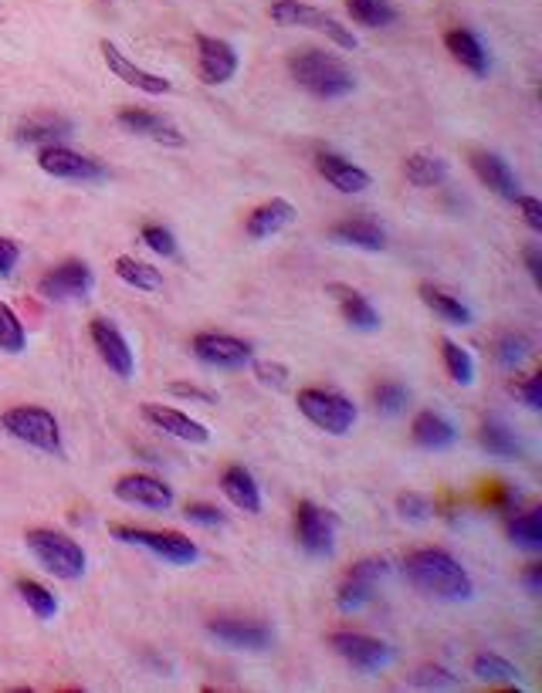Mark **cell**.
Listing matches in <instances>:
<instances>
[{
  "label": "cell",
  "instance_id": "1",
  "mask_svg": "<svg viewBox=\"0 0 542 693\" xmlns=\"http://www.w3.org/2000/svg\"><path fill=\"white\" fill-rule=\"evenodd\" d=\"M404 579L427 599L465 603L474 596V582L468 569L444 548H421L404 558Z\"/></svg>",
  "mask_w": 542,
  "mask_h": 693
},
{
  "label": "cell",
  "instance_id": "2",
  "mask_svg": "<svg viewBox=\"0 0 542 693\" xmlns=\"http://www.w3.org/2000/svg\"><path fill=\"white\" fill-rule=\"evenodd\" d=\"M289 72L299 82V88H305L315 98H346L357 88L353 72L329 51H315V48L296 51L289 58Z\"/></svg>",
  "mask_w": 542,
  "mask_h": 693
},
{
  "label": "cell",
  "instance_id": "3",
  "mask_svg": "<svg viewBox=\"0 0 542 693\" xmlns=\"http://www.w3.org/2000/svg\"><path fill=\"white\" fill-rule=\"evenodd\" d=\"M24 542H27V551L41 562V569L51 572L55 579L75 582L88 569L85 548L75 538L55 532V527H31V532L24 535Z\"/></svg>",
  "mask_w": 542,
  "mask_h": 693
},
{
  "label": "cell",
  "instance_id": "4",
  "mask_svg": "<svg viewBox=\"0 0 542 693\" xmlns=\"http://www.w3.org/2000/svg\"><path fill=\"white\" fill-rule=\"evenodd\" d=\"M296 403H299V413L315 426V430H323L329 437H346L360 420L357 403L349 400V396L336 392V389H323V386L299 389Z\"/></svg>",
  "mask_w": 542,
  "mask_h": 693
},
{
  "label": "cell",
  "instance_id": "5",
  "mask_svg": "<svg viewBox=\"0 0 542 693\" xmlns=\"http://www.w3.org/2000/svg\"><path fill=\"white\" fill-rule=\"evenodd\" d=\"M109 535L122 545L146 548L170 566H194L201 558V548L180 532H149V527H136V524H109Z\"/></svg>",
  "mask_w": 542,
  "mask_h": 693
},
{
  "label": "cell",
  "instance_id": "6",
  "mask_svg": "<svg viewBox=\"0 0 542 693\" xmlns=\"http://www.w3.org/2000/svg\"><path fill=\"white\" fill-rule=\"evenodd\" d=\"M0 426H4V434H11L14 440L35 447L41 453H61V426L55 413L45 406H14L0 416Z\"/></svg>",
  "mask_w": 542,
  "mask_h": 693
},
{
  "label": "cell",
  "instance_id": "7",
  "mask_svg": "<svg viewBox=\"0 0 542 693\" xmlns=\"http://www.w3.org/2000/svg\"><path fill=\"white\" fill-rule=\"evenodd\" d=\"M268 14L281 27H309V31H318V35H326L342 51H357V45H360L357 35L342 21H336L329 11H318V8L302 4V0H275Z\"/></svg>",
  "mask_w": 542,
  "mask_h": 693
},
{
  "label": "cell",
  "instance_id": "8",
  "mask_svg": "<svg viewBox=\"0 0 542 693\" xmlns=\"http://www.w3.org/2000/svg\"><path fill=\"white\" fill-rule=\"evenodd\" d=\"M339 518L312 501H299L296 508V542L312 558H329L336 551Z\"/></svg>",
  "mask_w": 542,
  "mask_h": 693
},
{
  "label": "cell",
  "instance_id": "9",
  "mask_svg": "<svg viewBox=\"0 0 542 693\" xmlns=\"http://www.w3.org/2000/svg\"><path fill=\"white\" fill-rule=\"evenodd\" d=\"M38 167H41V173H48L55 180H72V183H99V180L109 177V170L103 167L99 159H92L85 153H75V149L61 146V143L41 146Z\"/></svg>",
  "mask_w": 542,
  "mask_h": 693
},
{
  "label": "cell",
  "instance_id": "10",
  "mask_svg": "<svg viewBox=\"0 0 542 693\" xmlns=\"http://www.w3.org/2000/svg\"><path fill=\"white\" fill-rule=\"evenodd\" d=\"M329 646L336 649L339 659H346L360 673H380L394 664V646L366 633H333Z\"/></svg>",
  "mask_w": 542,
  "mask_h": 693
},
{
  "label": "cell",
  "instance_id": "11",
  "mask_svg": "<svg viewBox=\"0 0 542 693\" xmlns=\"http://www.w3.org/2000/svg\"><path fill=\"white\" fill-rule=\"evenodd\" d=\"M390 572V562L387 558H363V562H357L353 569L346 572V579L339 582V592H336V606L342 612H357L363 609L373 592L380 585V579H387Z\"/></svg>",
  "mask_w": 542,
  "mask_h": 693
},
{
  "label": "cell",
  "instance_id": "12",
  "mask_svg": "<svg viewBox=\"0 0 542 693\" xmlns=\"http://www.w3.org/2000/svg\"><path fill=\"white\" fill-rule=\"evenodd\" d=\"M207 636L217 646L238 649V653H265L275 643L272 625L254 622V619H214L207 625Z\"/></svg>",
  "mask_w": 542,
  "mask_h": 693
},
{
  "label": "cell",
  "instance_id": "13",
  "mask_svg": "<svg viewBox=\"0 0 542 693\" xmlns=\"http://www.w3.org/2000/svg\"><path fill=\"white\" fill-rule=\"evenodd\" d=\"M190 352H194L210 369H244V366H251V358H254L251 342L225 336V332H201V336H194Z\"/></svg>",
  "mask_w": 542,
  "mask_h": 693
},
{
  "label": "cell",
  "instance_id": "14",
  "mask_svg": "<svg viewBox=\"0 0 542 693\" xmlns=\"http://www.w3.org/2000/svg\"><path fill=\"white\" fill-rule=\"evenodd\" d=\"M112 494L130 508H146V511L173 508V487L153 474H125L112 484Z\"/></svg>",
  "mask_w": 542,
  "mask_h": 693
},
{
  "label": "cell",
  "instance_id": "15",
  "mask_svg": "<svg viewBox=\"0 0 542 693\" xmlns=\"http://www.w3.org/2000/svg\"><path fill=\"white\" fill-rule=\"evenodd\" d=\"M88 336H92V345H95V352H99V358L109 366V373H116L119 379H130L136 373L133 349H130V342H125V336L119 332L116 321L95 318L88 325Z\"/></svg>",
  "mask_w": 542,
  "mask_h": 693
},
{
  "label": "cell",
  "instance_id": "16",
  "mask_svg": "<svg viewBox=\"0 0 542 693\" xmlns=\"http://www.w3.org/2000/svg\"><path fill=\"white\" fill-rule=\"evenodd\" d=\"M92 284H95V278L85 260H65L38 281V291L48 302H79L92 291Z\"/></svg>",
  "mask_w": 542,
  "mask_h": 693
},
{
  "label": "cell",
  "instance_id": "17",
  "mask_svg": "<svg viewBox=\"0 0 542 693\" xmlns=\"http://www.w3.org/2000/svg\"><path fill=\"white\" fill-rule=\"evenodd\" d=\"M99 51H103L106 69H109L119 82L133 85L136 92H143V95H170V92H173V82H170V78L153 75V72L140 69V64L125 58V54H122V51H119L109 38H106V41H99Z\"/></svg>",
  "mask_w": 542,
  "mask_h": 693
},
{
  "label": "cell",
  "instance_id": "18",
  "mask_svg": "<svg viewBox=\"0 0 542 693\" xmlns=\"http://www.w3.org/2000/svg\"><path fill=\"white\" fill-rule=\"evenodd\" d=\"M197 75L204 85H228L238 75V51L225 38L197 35Z\"/></svg>",
  "mask_w": 542,
  "mask_h": 693
},
{
  "label": "cell",
  "instance_id": "19",
  "mask_svg": "<svg viewBox=\"0 0 542 693\" xmlns=\"http://www.w3.org/2000/svg\"><path fill=\"white\" fill-rule=\"evenodd\" d=\"M140 413H143V420H146L149 426H156V430H164L167 437H177V440H183V443L204 447V443L210 440V430H207V426H204L201 420L186 416V413H180V410H173V406H164V403H143Z\"/></svg>",
  "mask_w": 542,
  "mask_h": 693
},
{
  "label": "cell",
  "instance_id": "20",
  "mask_svg": "<svg viewBox=\"0 0 542 693\" xmlns=\"http://www.w3.org/2000/svg\"><path fill=\"white\" fill-rule=\"evenodd\" d=\"M116 119H119L122 129H130L133 136L153 139L159 146H173V149H183L186 146V136H183V132L167 115H156V112H146V109H119Z\"/></svg>",
  "mask_w": 542,
  "mask_h": 693
},
{
  "label": "cell",
  "instance_id": "21",
  "mask_svg": "<svg viewBox=\"0 0 542 693\" xmlns=\"http://www.w3.org/2000/svg\"><path fill=\"white\" fill-rule=\"evenodd\" d=\"M471 170L474 177L482 180L495 196H502V200H519L522 196V186H519V177L513 173V167L498 156V153H489V149H474L471 153Z\"/></svg>",
  "mask_w": 542,
  "mask_h": 693
},
{
  "label": "cell",
  "instance_id": "22",
  "mask_svg": "<svg viewBox=\"0 0 542 693\" xmlns=\"http://www.w3.org/2000/svg\"><path fill=\"white\" fill-rule=\"evenodd\" d=\"M315 170L339 193H366L373 186V177L363 167H357V162H349L346 156H336V153H318Z\"/></svg>",
  "mask_w": 542,
  "mask_h": 693
},
{
  "label": "cell",
  "instance_id": "23",
  "mask_svg": "<svg viewBox=\"0 0 542 693\" xmlns=\"http://www.w3.org/2000/svg\"><path fill=\"white\" fill-rule=\"evenodd\" d=\"M329 241L357 251H384L387 247V230L370 217H346L329 227Z\"/></svg>",
  "mask_w": 542,
  "mask_h": 693
},
{
  "label": "cell",
  "instance_id": "24",
  "mask_svg": "<svg viewBox=\"0 0 542 693\" xmlns=\"http://www.w3.org/2000/svg\"><path fill=\"white\" fill-rule=\"evenodd\" d=\"M296 220V207L289 200H281V196H275V200L254 207L244 220V234L251 241H268L275 234H281L285 227H289Z\"/></svg>",
  "mask_w": 542,
  "mask_h": 693
},
{
  "label": "cell",
  "instance_id": "25",
  "mask_svg": "<svg viewBox=\"0 0 542 693\" xmlns=\"http://www.w3.org/2000/svg\"><path fill=\"white\" fill-rule=\"evenodd\" d=\"M220 490H225V498L244 511V514H262V487L258 481H254V474L241 464L228 467L225 474H220Z\"/></svg>",
  "mask_w": 542,
  "mask_h": 693
},
{
  "label": "cell",
  "instance_id": "26",
  "mask_svg": "<svg viewBox=\"0 0 542 693\" xmlns=\"http://www.w3.org/2000/svg\"><path fill=\"white\" fill-rule=\"evenodd\" d=\"M69 136H72V122L55 115V112L27 115L17 125V143H27V146H55L61 139H69Z\"/></svg>",
  "mask_w": 542,
  "mask_h": 693
},
{
  "label": "cell",
  "instance_id": "27",
  "mask_svg": "<svg viewBox=\"0 0 542 693\" xmlns=\"http://www.w3.org/2000/svg\"><path fill=\"white\" fill-rule=\"evenodd\" d=\"M326 294H333V299L339 302V312H342L346 325L360 328V332H376V328H380V312L370 305L366 294L346 288V284H329Z\"/></svg>",
  "mask_w": 542,
  "mask_h": 693
},
{
  "label": "cell",
  "instance_id": "28",
  "mask_svg": "<svg viewBox=\"0 0 542 693\" xmlns=\"http://www.w3.org/2000/svg\"><path fill=\"white\" fill-rule=\"evenodd\" d=\"M444 45H448V51H451V58L461 64V69H468L471 75H489V69H492V61H489V51H485V45L478 41L468 27H455V31H448V35H444Z\"/></svg>",
  "mask_w": 542,
  "mask_h": 693
},
{
  "label": "cell",
  "instance_id": "29",
  "mask_svg": "<svg viewBox=\"0 0 542 693\" xmlns=\"http://www.w3.org/2000/svg\"><path fill=\"white\" fill-rule=\"evenodd\" d=\"M410 437H413V443L424 447V450H448V447L458 443V430L434 410H424V413L413 416Z\"/></svg>",
  "mask_w": 542,
  "mask_h": 693
},
{
  "label": "cell",
  "instance_id": "30",
  "mask_svg": "<svg viewBox=\"0 0 542 693\" xmlns=\"http://www.w3.org/2000/svg\"><path fill=\"white\" fill-rule=\"evenodd\" d=\"M404 177L413 186L431 190V186H441L444 180H448V162H444L441 156H431V153H413V156L404 159Z\"/></svg>",
  "mask_w": 542,
  "mask_h": 693
},
{
  "label": "cell",
  "instance_id": "31",
  "mask_svg": "<svg viewBox=\"0 0 542 693\" xmlns=\"http://www.w3.org/2000/svg\"><path fill=\"white\" fill-rule=\"evenodd\" d=\"M478 443H482L485 453H492L498 460H519V453H522L519 437L508 430L502 420H485L482 430H478Z\"/></svg>",
  "mask_w": 542,
  "mask_h": 693
},
{
  "label": "cell",
  "instance_id": "32",
  "mask_svg": "<svg viewBox=\"0 0 542 693\" xmlns=\"http://www.w3.org/2000/svg\"><path fill=\"white\" fill-rule=\"evenodd\" d=\"M471 677H478V680L489 683V686H516L522 673H519V667H513L498 653H478L471 659Z\"/></svg>",
  "mask_w": 542,
  "mask_h": 693
},
{
  "label": "cell",
  "instance_id": "33",
  "mask_svg": "<svg viewBox=\"0 0 542 693\" xmlns=\"http://www.w3.org/2000/svg\"><path fill=\"white\" fill-rule=\"evenodd\" d=\"M116 278L122 284L136 288V291H159V288H164V275H159L153 264L133 257V254H119L116 257Z\"/></svg>",
  "mask_w": 542,
  "mask_h": 693
},
{
  "label": "cell",
  "instance_id": "34",
  "mask_svg": "<svg viewBox=\"0 0 542 693\" xmlns=\"http://www.w3.org/2000/svg\"><path fill=\"white\" fill-rule=\"evenodd\" d=\"M421 302H424L434 315H441L444 321H451V325H471L468 305H465L461 299H455V294L434 288V284H421Z\"/></svg>",
  "mask_w": 542,
  "mask_h": 693
},
{
  "label": "cell",
  "instance_id": "35",
  "mask_svg": "<svg viewBox=\"0 0 542 693\" xmlns=\"http://www.w3.org/2000/svg\"><path fill=\"white\" fill-rule=\"evenodd\" d=\"M346 11L363 27H390L397 21V8L390 0H346Z\"/></svg>",
  "mask_w": 542,
  "mask_h": 693
},
{
  "label": "cell",
  "instance_id": "36",
  "mask_svg": "<svg viewBox=\"0 0 542 693\" xmlns=\"http://www.w3.org/2000/svg\"><path fill=\"white\" fill-rule=\"evenodd\" d=\"M508 538H513L516 548L542 551V511L532 508L526 514H516L513 521H508Z\"/></svg>",
  "mask_w": 542,
  "mask_h": 693
},
{
  "label": "cell",
  "instance_id": "37",
  "mask_svg": "<svg viewBox=\"0 0 542 693\" xmlns=\"http://www.w3.org/2000/svg\"><path fill=\"white\" fill-rule=\"evenodd\" d=\"M17 596L24 599V606L35 612L38 619H55L58 616V596L48 585H41L35 579H17Z\"/></svg>",
  "mask_w": 542,
  "mask_h": 693
},
{
  "label": "cell",
  "instance_id": "38",
  "mask_svg": "<svg viewBox=\"0 0 542 693\" xmlns=\"http://www.w3.org/2000/svg\"><path fill=\"white\" fill-rule=\"evenodd\" d=\"M441 358H444V369L458 386H471L474 382V358L468 349H461L451 339H441Z\"/></svg>",
  "mask_w": 542,
  "mask_h": 693
},
{
  "label": "cell",
  "instance_id": "39",
  "mask_svg": "<svg viewBox=\"0 0 542 693\" xmlns=\"http://www.w3.org/2000/svg\"><path fill=\"white\" fill-rule=\"evenodd\" d=\"M529 352H532V342L522 332H505L495 339V362L502 369H519Z\"/></svg>",
  "mask_w": 542,
  "mask_h": 693
},
{
  "label": "cell",
  "instance_id": "40",
  "mask_svg": "<svg viewBox=\"0 0 542 693\" xmlns=\"http://www.w3.org/2000/svg\"><path fill=\"white\" fill-rule=\"evenodd\" d=\"M24 345H27V332H24L17 312L8 302H0V352L17 355V352H24Z\"/></svg>",
  "mask_w": 542,
  "mask_h": 693
},
{
  "label": "cell",
  "instance_id": "41",
  "mask_svg": "<svg viewBox=\"0 0 542 693\" xmlns=\"http://www.w3.org/2000/svg\"><path fill=\"white\" fill-rule=\"evenodd\" d=\"M373 403H376V410L384 413V416H397L410 403V389L404 382H397V379H387V382H380L373 389Z\"/></svg>",
  "mask_w": 542,
  "mask_h": 693
},
{
  "label": "cell",
  "instance_id": "42",
  "mask_svg": "<svg viewBox=\"0 0 542 693\" xmlns=\"http://www.w3.org/2000/svg\"><path fill=\"white\" fill-rule=\"evenodd\" d=\"M410 686H418V690H461V677H455L444 667H421L410 677Z\"/></svg>",
  "mask_w": 542,
  "mask_h": 693
},
{
  "label": "cell",
  "instance_id": "43",
  "mask_svg": "<svg viewBox=\"0 0 542 693\" xmlns=\"http://www.w3.org/2000/svg\"><path fill=\"white\" fill-rule=\"evenodd\" d=\"M397 514L404 521H410V524H424L434 514V508H431V501L424 498V494L407 490V494H400V498H397Z\"/></svg>",
  "mask_w": 542,
  "mask_h": 693
},
{
  "label": "cell",
  "instance_id": "44",
  "mask_svg": "<svg viewBox=\"0 0 542 693\" xmlns=\"http://www.w3.org/2000/svg\"><path fill=\"white\" fill-rule=\"evenodd\" d=\"M140 241H143L153 254H159V257H177V238H173V230H167V227H159V223L143 227Z\"/></svg>",
  "mask_w": 542,
  "mask_h": 693
},
{
  "label": "cell",
  "instance_id": "45",
  "mask_svg": "<svg viewBox=\"0 0 542 693\" xmlns=\"http://www.w3.org/2000/svg\"><path fill=\"white\" fill-rule=\"evenodd\" d=\"M183 518H186L190 524H201V527H225V524H228L225 511L214 508V504H201V501L186 504V508H183Z\"/></svg>",
  "mask_w": 542,
  "mask_h": 693
},
{
  "label": "cell",
  "instance_id": "46",
  "mask_svg": "<svg viewBox=\"0 0 542 693\" xmlns=\"http://www.w3.org/2000/svg\"><path fill=\"white\" fill-rule=\"evenodd\" d=\"M254 376H258L262 386H272V389H285L292 379L281 362H254Z\"/></svg>",
  "mask_w": 542,
  "mask_h": 693
},
{
  "label": "cell",
  "instance_id": "47",
  "mask_svg": "<svg viewBox=\"0 0 542 693\" xmlns=\"http://www.w3.org/2000/svg\"><path fill=\"white\" fill-rule=\"evenodd\" d=\"M519 210H522V220L529 230H535V234H542V204L535 200V196H519Z\"/></svg>",
  "mask_w": 542,
  "mask_h": 693
},
{
  "label": "cell",
  "instance_id": "48",
  "mask_svg": "<svg viewBox=\"0 0 542 693\" xmlns=\"http://www.w3.org/2000/svg\"><path fill=\"white\" fill-rule=\"evenodd\" d=\"M516 396H519V400H522L529 410H539V406H542V376H539V373L529 376V379L516 389Z\"/></svg>",
  "mask_w": 542,
  "mask_h": 693
},
{
  "label": "cell",
  "instance_id": "49",
  "mask_svg": "<svg viewBox=\"0 0 542 693\" xmlns=\"http://www.w3.org/2000/svg\"><path fill=\"white\" fill-rule=\"evenodd\" d=\"M485 498L495 504V508H516L519 504V498H516V490L508 487V484H489V490H485Z\"/></svg>",
  "mask_w": 542,
  "mask_h": 693
},
{
  "label": "cell",
  "instance_id": "50",
  "mask_svg": "<svg viewBox=\"0 0 542 693\" xmlns=\"http://www.w3.org/2000/svg\"><path fill=\"white\" fill-rule=\"evenodd\" d=\"M21 260V247L8 238H0V275H11Z\"/></svg>",
  "mask_w": 542,
  "mask_h": 693
},
{
  "label": "cell",
  "instance_id": "51",
  "mask_svg": "<svg viewBox=\"0 0 542 693\" xmlns=\"http://www.w3.org/2000/svg\"><path fill=\"white\" fill-rule=\"evenodd\" d=\"M170 392L180 396V400H201V403H217V396L197 386H186V382H170Z\"/></svg>",
  "mask_w": 542,
  "mask_h": 693
},
{
  "label": "cell",
  "instance_id": "52",
  "mask_svg": "<svg viewBox=\"0 0 542 693\" xmlns=\"http://www.w3.org/2000/svg\"><path fill=\"white\" fill-rule=\"evenodd\" d=\"M522 260H526V268H529L532 281L542 284V254H539V247H526V251H522Z\"/></svg>",
  "mask_w": 542,
  "mask_h": 693
},
{
  "label": "cell",
  "instance_id": "53",
  "mask_svg": "<svg viewBox=\"0 0 542 693\" xmlns=\"http://www.w3.org/2000/svg\"><path fill=\"white\" fill-rule=\"evenodd\" d=\"M522 582H526V588L532 592V596H535V592L542 588V566H526V572H522Z\"/></svg>",
  "mask_w": 542,
  "mask_h": 693
}]
</instances>
